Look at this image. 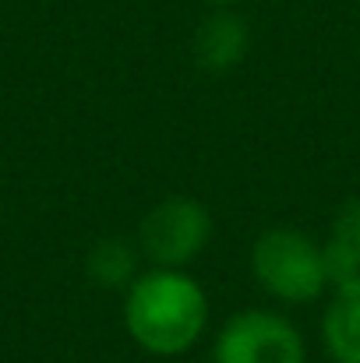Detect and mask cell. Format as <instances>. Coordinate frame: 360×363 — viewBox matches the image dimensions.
<instances>
[{
  "instance_id": "obj_5",
  "label": "cell",
  "mask_w": 360,
  "mask_h": 363,
  "mask_svg": "<svg viewBox=\"0 0 360 363\" xmlns=\"http://www.w3.org/2000/svg\"><path fill=\"white\" fill-rule=\"evenodd\" d=\"M251 28L234 7H216L195 32V60L209 74H227L247 57Z\"/></svg>"
},
{
  "instance_id": "obj_3",
  "label": "cell",
  "mask_w": 360,
  "mask_h": 363,
  "mask_svg": "<svg viewBox=\"0 0 360 363\" xmlns=\"http://www.w3.org/2000/svg\"><path fill=\"white\" fill-rule=\"evenodd\" d=\"M212 363H307L300 328L279 311H240L212 342Z\"/></svg>"
},
{
  "instance_id": "obj_1",
  "label": "cell",
  "mask_w": 360,
  "mask_h": 363,
  "mask_svg": "<svg viewBox=\"0 0 360 363\" xmlns=\"http://www.w3.org/2000/svg\"><path fill=\"white\" fill-rule=\"evenodd\" d=\"M209 325V296L187 268H145L124 289V328L152 357H184Z\"/></svg>"
},
{
  "instance_id": "obj_9",
  "label": "cell",
  "mask_w": 360,
  "mask_h": 363,
  "mask_svg": "<svg viewBox=\"0 0 360 363\" xmlns=\"http://www.w3.org/2000/svg\"><path fill=\"white\" fill-rule=\"evenodd\" d=\"M205 4H212V7H234L240 0H205Z\"/></svg>"
},
{
  "instance_id": "obj_4",
  "label": "cell",
  "mask_w": 360,
  "mask_h": 363,
  "mask_svg": "<svg viewBox=\"0 0 360 363\" xmlns=\"http://www.w3.org/2000/svg\"><path fill=\"white\" fill-rule=\"evenodd\" d=\"M212 240V216L195 198H166L138 226V250L156 268H187Z\"/></svg>"
},
{
  "instance_id": "obj_2",
  "label": "cell",
  "mask_w": 360,
  "mask_h": 363,
  "mask_svg": "<svg viewBox=\"0 0 360 363\" xmlns=\"http://www.w3.org/2000/svg\"><path fill=\"white\" fill-rule=\"evenodd\" d=\"M251 275L279 303H311L332 286L322 243L293 226L265 230L254 240Z\"/></svg>"
},
{
  "instance_id": "obj_6",
  "label": "cell",
  "mask_w": 360,
  "mask_h": 363,
  "mask_svg": "<svg viewBox=\"0 0 360 363\" xmlns=\"http://www.w3.org/2000/svg\"><path fill=\"white\" fill-rule=\"evenodd\" d=\"M322 342L332 363H360V275L332 286L322 314Z\"/></svg>"
},
{
  "instance_id": "obj_8",
  "label": "cell",
  "mask_w": 360,
  "mask_h": 363,
  "mask_svg": "<svg viewBox=\"0 0 360 363\" xmlns=\"http://www.w3.org/2000/svg\"><path fill=\"white\" fill-rule=\"evenodd\" d=\"M138 261H141V250L134 240H124V237H107V240H96L89 257H85V268L92 275L96 286L103 289H127L134 279H138Z\"/></svg>"
},
{
  "instance_id": "obj_7",
  "label": "cell",
  "mask_w": 360,
  "mask_h": 363,
  "mask_svg": "<svg viewBox=\"0 0 360 363\" xmlns=\"http://www.w3.org/2000/svg\"><path fill=\"white\" fill-rule=\"evenodd\" d=\"M322 250H325V268H329L332 286L360 275V198H350L336 212L329 240L322 243Z\"/></svg>"
}]
</instances>
